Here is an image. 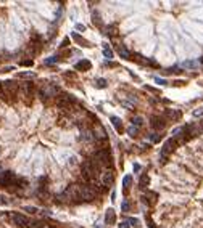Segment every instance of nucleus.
<instances>
[{"label": "nucleus", "mask_w": 203, "mask_h": 228, "mask_svg": "<svg viewBox=\"0 0 203 228\" xmlns=\"http://www.w3.org/2000/svg\"><path fill=\"white\" fill-rule=\"evenodd\" d=\"M81 172H82V175L86 177L87 180H94L95 177L100 174V166L98 164H95L92 159H90V161H84L82 167H81Z\"/></svg>", "instance_id": "nucleus-1"}, {"label": "nucleus", "mask_w": 203, "mask_h": 228, "mask_svg": "<svg viewBox=\"0 0 203 228\" xmlns=\"http://www.w3.org/2000/svg\"><path fill=\"white\" fill-rule=\"evenodd\" d=\"M115 220H116L115 210L108 209V210H106V214H105V223H106V225H113V223H115Z\"/></svg>", "instance_id": "nucleus-13"}, {"label": "nucleus", "mask_w": 203, "mask_h": 228, "mask_svg": "<svg viewBox=\"0 0 203 228\" xmlns=\"http://www.w3.org/2000/svg\"><path fill=\"white\" fill-rule=\"evenodd\" d=\"M142 124H144V119L142 117H134L132 119V125H134V127H139V125H140V127H142Z\"/></svg>", "instance_id": "nucleus-24"}, {"label": "nucleus", "mask_w": 203, "mask_h": 228, "mask_svg": "<svg viewBox=\"0 0 203 228\" xmlns=\"http://www.w3.org/2000/svg\"><path fill=\"white\" fill-rule=\"evenodd\" d=\"M201 114H203V108H200V109H195V111H194V116H195V117L201 116Z\"/></svg>", "instance_id": "nucleus-35"}, {"label": "nucleus", "mask_w": 203, "mask_h": 228, "mask_svg": "<svg viewBox=\"0 0 203 228\" xmlns=\"http://www.w3.org/2000/svg\"><path fill=\"white\" fill-rule=\"evenodd\" d=\"M94 22H95L97 26H100V19H98V15H97V13H94Z\"/></svg>", "instance_id": "nucleus-37"}, {"label": "nucleus", "mask_w": 203, "mask_h": 228, "mask_svg": "<svg viewBox=\"0 0 203 228\" xmlns=\"http://www.w3.org/2000/svg\"><path fill=\"white\" fill-rule=\"evenodd\" d=\"M119 228H131L127 225V222H123V223H119Z\"/></svg>", "instance_id": "nucleus-41"}, {"label": "nucleus", "mask_w": 203, "mask_h": 228, "mask_svg": "<svg viewBox=\"0 0 203 228\" xmlns=\"http://www.w3.org/2000/svg\"><path fill=\"white\" fill-rule=\"evenodd\" d=\"M56 61H58V56H53V58H48L45 63H47V64H50V63H56Z\"/></svg>", "instance_id": "nucleus-36"}, {"label": "nucleus", "mask_w": 203, "mask_h": 228, "mask_svg": "<svg viewBox=\"0 0 203 228\" xmlns=\"http://www.w3.org/2000/svg\"><path fill=\"white\" fill-rule=\"evenodd\" d=\"M111 124L115 125V129L118 130V132H121L123 130V124H121V121L118 117H111Z\"/></svg>", "instance_id": "nucleus-20"}, {"label": "nucleus", "mask_w": 203, "mask_h": 228, "mask_svg": "<svg viewBox=\"0 0 203 228\" xmlns=\"http://www.w3.org/2000/svg\"><path fill=\"white\" fill-rule=\"evenodd\" d=\"M36 226H39V228H55L53 225H48V223H45V222H36Z\"/></svg>", "instance_id": "nucleus-28"}, {"label": "nucleus", "mask_w": 203, "mask_h": 228, "mask_svg": "<svg viewBox=\"0 0 203 228\" xmlns=\"http://www.w3.org/2000/svg\"><path fill=\"white\" fill-rule=\"evenodd\" d=\"M156 193H153V191H148V193H147V201H148L150 204H155L156 202Z\"/></svg>", "instance_id": "nucleus-21"}, {"label": "nucleus", "mask_w": 203, "mask_h": 228, "mask_svg": "<svg viewBox=\"0 0 203 228\" xmlns=\"http://www.w3.org/2000/svg\"><path fill=\"white\" fill-rule=\"evenodd\" d=\"M24 210H27L29 214H36V212H37V209H36V207H29V206L24 207Z\"/></svg>", "instance_id": "nucleus-34"}, {"label": "nucleus", "mask_w": 203, "mask_h": 228, "mask_svg": "<svg viewBox=\"0 0 203 228\" xmlns=\"http://www.w3.org/2000/svg\"><path fill=\"white\" fill-rule=\"evenodd\" d=\"M177 148V140L174 138H169V140H166L165 141V145H163V148H161V157H166V156H169L171 153L174 151Z\"/></svg>", "instance_id": "nucleus-8"}, {"label": "nucleus", "mask_w": 203, "mask_h": 228, "mask_svg": "<svg viewBox=\"0 0 203 228\" xmlns=\"http://www.w3.org/2000/svg\"><path fill=\"white\" fill-rule=\"evenodd\" d=\"M94 138L95 140H103V141H106V132H105V129L103 127H102V125L100 124H95L94 125Z\"/></svg>", "instance_id": "nucleus-11"}, {"label": "nucleus", "mask_w": 203, "mask_h": 228, "mask_svg": "<svg viewBox=\"0 0 203 228\" xmlns=\"http://www.w3.org/2000/svg\"><path fill=\"white\" fill-rule=\"evenodd\" d=\"M56 105L61 109H69V111H74V98L69 95V93H63L56 101Z\"/></svg>", "instance_id": "nucleus-6"}, {"label": "nucleus", "mask_w": 203, "mask_h": 228, "mask_svg": "<svg viewBox=\"0 0 203 228\" xmlns=\"http://www.w3.org/2000/svg\"><path fill=\"white\" fill-rule=\"evenodd\" d=\"M103 55L106 56V58H113V52L110 50L108 43H103Z\"/></svg>", "instance_id": "nucleus-23"}, {"label": "nucleus", "mask_w": 203, "mask_h": 228, "mask_svg": "<svg viewBox=\"0 0 203 228\" xmlns=\"http://www.w3.org/2000/svg\"><path fill=\"white\" fill-rule=\"evenodd\" d=\"M34 76H36L34 72H20L18 74V77H34Z\"/></svg>", "instance_id": "nucleus-32"}, {"label": "nucleus", "mask_w": 203, "mask_h": 228, "mask_svg": "<svg viewBox=\"0 0 203 228\" xmlns=\"http://www.w3.org/2000/svg\"><path fill=\"white\" fill-rule=\"evenodd\" d=\"M118 53H119V56H121V58H129V52H127V50L126 48H123V47H119V50H118Z\"/></svg>", "instance_id": "nucleus-25"}, {"label": "nucleus", "mask_w": 203, "mask_h": 228, "mask_svg": "<svg viewBox=\"0 0 203 228\" xmlns=\"http://www.w3.org/2000/svg\"><path fill=\"white\" fill-rule=\"evenodd\" d=\"M156 82L160 84V85H165L166 84V81H163V79H156Z\"/></svg>", "instance_id": "nucleus-43"}, {"label": "nucleus", "mask_w": 203, "mask_h": 228, "mask_svg": "<svg viewBox=\"0 0 203 228\" xmlns=\"http://www.w3.org/2000/svg\"><path fill=\"white\" fill-rule=\"evenodd\" d=\"M58 93H60V88L55 87V85H44V87L41 88L42 98H44V96H55V95H58Z\"/></svg>", "instance_id": "nucleus-9"}, {"label": "nucleus", "mask_w": 203, "mask_h": 228, "mask_svg": "<svg viewBox=\"0 0 203 228\" xmlns=\"http://www.w3.org/2000/svg\"><path fill=\"white\" fill-rule=\"evenodd\" d=\"M135 61L139 63V64H144V66H153L155 63L148 60V58H145V56H139V58H135Z\"/></svg>", "instance_id": "nucleus-17"}, {"label": "nucleus", "mask_w": 203, "mask_h": 228, "mask_svg": "<svg viewBox=\"0 0 203 228\" xmlns=\"http://www.w3.org/2000/svg\"><path fill=\"white\" fill-rule=\"evenodd\" d=\"M95 85H97V87H106V81H105V79H97V84H95Z\"/></svg>", "instance_id": "nucleus-30"}, {"label": "nucleus", "mask_w": 203, "mask_h": 228, "mask_svg": "<svg viewBox=\"0 0 203 228\" xmlns=\"http://www.w3.org/2000/svg\"><path fill=\"white\" fill-rule=\"evenodd\" d=\"M92 161L95 164H98V166H106V167L111 166V156H110V153L106 150H100L97 153H94Z\"/></svg>", "instance_id": "nucleus-4"}, {"label": "nucleus", "mask_w": 203, "mask_h": 228, "mask_svg": "<svg viewBox=\"0 0 203 228\" xmlns=\"http://www.w3.org/2000/svg\"><path fill=\"white\" fill-rule=\"evenodd\" d=\"M150 140L153 141V143H158V141L161 140V135L160 133H150Z\"/></svg>", "instance_id": "nucleus-27"}, {"label": "nucleus", "mask_w": 203, "mask_h": 228, "mask_svg": "<svg viewBox=\"0 0 203 228\" xmlns=\"http://www.w3.org/2000/svg\"><path fill=\"white\" fill-rule=\"evenodd\" d=\"M148 181H150V178H148V175H142V177H140V180H139V186L140 188H147V186H148Z\"/></svg>", "instance_id": "nucleus-19"}, {"label": "nucleus", "mask_w": 203, "mask_h": 228, "mask_svg": "<svg viewBox=\"0 0 203 228\" xmlns=\"http://www.w3.org/2000/svg\"><path fill=\"white\" fill-rule=\"evenodd\" d=\"M150 124H151V127H153V129H158V130H160V129H163V127L166 125V121H165L163 117H151Z\"/></svg>", "instance_id": "nucleus-12"}, {"label": "nucleus", "mask_w": 203, "mask_h": 228, "mask_svg": "<svg viewBox=\"0 0 203 228\" xmlns=\"http://www.w3.org/2000/svg\"><path fill=\"white\" fill-rule=\"evenodd\" d=\"M2 204H7V199H5L3 196H0V206H2Z\"/></svg>", "instance_id": "nucleus-42"}, {"label": "nucleus", "mask_w": 203, "mask_h": 228, "mask_svg": "<svg viewBox=\"0 0 203 228\" xmlns=\"http://www.w3.org/2000/svg\"><path fill=\"white\" fill-rule=\"evenodd\" d=\"M8 220L13 225L20 226V228H31V226H34V222H31L27 217H24V215H21L18 212H10L8 214Z\"/></svg>", "instance_id": "nucleus-2"}, {"label": "nucleus", "mask_w": 203, "mask_h": 228, "mask_svg": "<svg viewBox=\"0 0 203 228\" xmlns=\"http://www.w3.org/2000/svg\"><path fill=\"white\" fill-rule=\"evenodd\" d=\"M147 222H148L150 228H156V226H155V223H153V222H151V219H150V217H147Z\"/></svg>", "instance_id": "nucleus-39"}, {"label": "nucleus", "mask_w": 203, "mask_h": 228, "mask_svg": "<svg viewBox=\"0 0 203 228\" xmlns=\"http://www.w3.org/2000/svg\"><path fill=\"white\" fill-rule=\"evenodd\" d=\"M127 223H131L132 226H137L139 225V220L137 219H127Z\"/></svg>", "instance_id": "nucleus-33"}, {"label": "nucleus", "mask_w": 203, "mask_h": 228, "mask_svg": "<svg viewBox=\"0 0 203 228\" xmlns=\"http://www.w3.org/2000/svg\"><path fill=\"white\" fill-rule=\"evenodd\" d=\"M66 45H68V39H65V40H63V43H61V47H66Z\"/></svg>", "instance_id": "nucleus-46"}, {"label": "nucleus", "mask_w": 203, "mask_h": 228, "mask_svg": "<svg viewBox=\"0 0 203 228\" xmlns=\"http://www.w3.org/2000/svg\"><path fill=\"white\" fill-rule=\"evenodd\" d=\"M166 117L168 119H171V121H177V119H180V111H173V109H166Z\"/></svg>", "instance_id": "nucleus-15"}, {"label": "nucleus", "mask_w": 203, "mask_h": 228, "mask_svg": "<svg viewBox=\"0 0 203 228\" xmlns=\"http://www.w3.org/2000/svg\"><path fill=\"white\" fill-rule=\"evenodd\" d=\"M73 39H74V40H76L79 45H81V47H89V45H90V43L86 40V39H84V37H81V36H79V34H76V32L73 34Z\"/></svg>", "instance_id": "nucleus-16"}, {"label": "nucleus", "mask_w": 203, "mask_h": 228, "mask_svg": "<svg viewBox=\"0 0 203 228\" xmlns=\"http://www.w3.org/2000/svg\"><path fill=\"white\" fill-rule=\"evenodd\" d=\"M113 180H115V174H113L111 170H105V172H102V183L105 185L106 190L113 185Z\"/></svg>", "instance_id": "nucleus-10"}, {"label": "nucleus", "mask_w": 203, "mask_h": 228, "mask_svg": "<svg viewBox=\"0 0 203 228\" xmlns=\"http://www.w3.org/2000/svg\"><path fill=\"white\" fill-rule=\"evenodd\" d=\"M184 66H187V67H190V66H192V67H194V66H195V63H194V61H185V63H184Z\"/></svg>", "instance_id": "nucleus-38"}, {"label": "nucleus", "mask_w": 203, "mask_h": 228, "mask_svg": "<svg viewBox=\"0 0 203 228\" xmlns=\"http://www.w3.org/2000/svg\"><path fill=\"white\" fill-rule=\"evenodd\" d=\"M200 127H201V130H203V122H201V124H200Z\"/></svg>", "instance_id": "nucleus-47"}, {"label": "nucleus", "mask_w": 203, "mask_h": 228, "mask_svg": "<svg viewBox=\"0 0 203 228\" xmlns=\"http://www.w3.org/2000/svg\"><path fill=\"white\" fill-rule=\"evenodd\" d=\"M0 98H3V90H2V84H0Z\"/></svg>", "instance_id": "nucleus-44"}, {"label": "nucleus", "mask_w": 203, "mask_h": 228, "mask_svg": "<svg viewBox=\"0 0 203 228\" xmlns=\"http://www.w3.org/2000/svg\"><path fill=\"white\" fill-rule=\"evenodd\" d=\"M76 27H77V29H79V31H84V26H82V24H77Z\"/></svg>", "instance_id": "nucleus-45"}, {"label": "nucleus", "mask_w": 203, "mask_h": 228, "mask_svg": "<svg viewBox=\"0 0 203 228\" xmlns=\"http://www.w3.org/2000/svg\"><path fill=\"white\" fill-rule=\"evenodd\" d=\"M58 198H63V201H71V202L77 201L79 202L81 201V196H79V185H69Z\"/></svg>", "instance_id": "nucleus-3"}, {"label": "nucleus", "mask_w": 203, "mask_h": 228, "mask_svg": "<svg viewBox=\"0 0 203 228\" xmlns=\"http://www.w3.org/2000/svg\"><path fill=\"white\" fill-rule=\"evenodd\" d=\"M131 185H132V177H131V175H126V177H124V180H123L124 191H127L129 188H131Z\"/></svg>", "instance_id": "nucleus-18"}, {"label": "nucleus", "mask_w": 203, "mask_h": 228, "mask_svg": "<svg viewBox=\"0 0 203 228\" xmlns=\"http://www.w3.org/2000/svg\"><path fill=\"white\" fill-rule=\"evenodd\" d=\"M79 196H81V201H92L97 196V191L90 185H79Z\"/></svg>", "instance_id": "nucleus-5"}, {"label": "nucleus", "mask_w": 203, "mask_h": 228, "mask_svg": "<svg viewBox=\"0 0 203 228\" xmlns=\"http://www.w3.org/2000/svg\"><path fill=\"white\" fill-rule=\"evenodd\" d=\"M82 140H86V141H92V140H94V133H92V132H89V130H84V132H82Z\"/></svg>", "instance_id": "nucleus-22"}, {"label": "nucleus", "mask_w": 203, "mask_h": 228, "mask_svg": "<svg viewBox=\"0 0 203 228\" xmlns=\"http://www.w3.org/2000/svg\"><path fill=\"white\" fill-rule=\"evenodd\" d=\"M106 34H108V36H115V34H116V27L115 26H108V27H106Z\"/></svg>", "instance_id": "nucleus-29"}, {"label": "nucleus", "mask_w": 203, "mask_h": 228, "mask_svg": "<svg viewBox=\"0 0 203 228\" xmlns=\"http://www.w3.org/2000/svg\"><path fill=\"white\" fill-rule=\"evenodd\" d=\"M121 207H123V210H124V212H127V210H131V202H127V201H124Z\"/></svg>", "instance_id": "nucleus-31"}, {"label": "nucleus", "mask_w": 203, "mask_h": 228, "mask_svg": "<svg viewBox=\"0 0 203 228\" xmlns=\"http://www.w3.org/2000/svg\"><path fill=\"white\" fill-rule=\"evenodd\" d=\"M147 90H148V92H153V93H158V90L156 88H153V87H148V85H147V87H145Z\"/></svg>", "instance_id": "nucleus-40"}, {"label": "nucleus", "mask_w": 203, "mask_h": 228, "mask_svg": "<svg viewBox=\"0 0 203 228\" xmlns=\"http://www.w3.org/2000/svg\"><path fill=\"white\" fill-rule=\"evenodd\" d=\"M74 67H76L77 71H87V69H90V61H87V60H82V61H79Z\"/></svg>", "instance_id": "nucleus-14"}, {"label": "nucleus", "mask_w": 203, "mask_h": 228, "mask_svg": "<svg viewBox=\"0 0 203 228\" xmlns=\"http://www.w3.org/2000/svg\"><path fill=\"white\" fill-rule=\"evenodd\" d=\"M127 133H129V136H137V127H134V125H131V127L127 129Z\"/></svg>", "instance_id": "nucleus-26"}, {"label": "nucleus", "mask_w": 203, "mask_h": 228, "mask_svg": "<svg viewBox=\"0 0 203 228\" xmlns=\"http://www.w3.org/2000/svg\"><path fill=\"white\" fill-rule=\"evenodd\" d=\"M2 90H3V100L7 96H11V95H16L18 92V84L15 81H3L2 82Z\"/></svg>", "instance_id": "nucleus-7"}]
</instances>
